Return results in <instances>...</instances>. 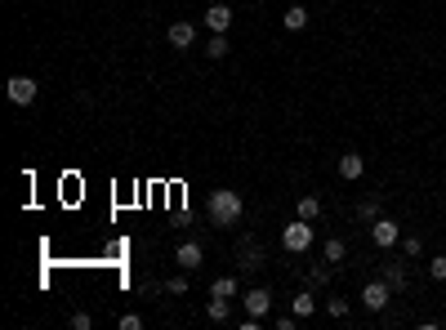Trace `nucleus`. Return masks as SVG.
I'll list each match as a JSON object with an SVG mask.
<instances>
[{"mask_svg": "<svg viewBox=\"0 0 446 330\" xmlns=\"http://www.w3.org/2000/svg\"><path fill=\"white\" fill-rule=\"evenodd\" d=\"M236 259H241V272H259V268H263V246H259L254 237H241Z\"/></svg>", "mask_w": 446, "mask_h": 330, "instance_id": "nucleus-6", "label": "nucleus"}, {"mask_svg": "<svg viewBox=\"0 0 446 330\" xmlns=\"http://www.w3.org/2000/svg\"><path fill=\"white\" fill-rule=\"evenodd\" d=\"M205 317H210V322H227V317H232L227 299H214V295H210V304H205Z\"/></svg>", "mask_w": 446, "mask_h": 330, "instance_id": "nucleus-18", "label": "nucleus"}, {"mask_svg": "<svg viewBox=\"0 0 446 330\" xmlns=\"http://www.w3.org/2000/svg\"><path fill=\"white\" fill-rule=\"evenodd\" d=\"M321 259H326L330 268H335V263H344V259H348V246H344V241H339V237H330L326 246H321Z\"/></svg>", "mask_w": 446, "mask_h": 330, "instance_id": "nucleus-13", "label": "nucleus"}, {"mask_svg": "<svg viewBox=\"0 0 446 330\" xmlns=\"http://www.w3.org/2000/svg\"><path fill=\"white\" fill-rule=\"evenodd\" d=\"M236 290H241V281H236V277H214V281H210V295H214V299H232Z\"/></svg>", "mask_w": 446, "mask_h": 330, "instance_id": "nucleus-15", "label": "nucleus"}, {"mask_svg": "<svg viewBox=\"0 0 446 330\" xmlns=\"http://www.w3.org/2000/svg\"><path fill=\"white\" fill-rule=\"evenodd\" d=\"M317 214H321V201H317V196H299V219H317Z\"/></svg>", "mask_w": 446, "mask_h": 330, "instance_id": "nucleus-21", "label": "nucleus"}, {"mask_svg": "<svg viewBox=\"0 0 446 330\" xmlns=\"http://www.w3.org/2000/svg\"><path fill=\"white\" fill-rule=\"evenodd\" d=\"M326 313H330V317H339V322H344V317H348V299H330V304H326Z\"/></svg>", "mask_w": 446, "mask_h": 330, "instance_id": "nucleus-25", "label": "nucleus"}, {"mask_svg": "<svg viewBox=\"0 0 446 330\" xmlns=\"http://www.w3.org/2000/svg\"><path fill=\"white\" fill-rule=\"evenodd\" d=\"M121 330H143V317H139V313H125V317H121Z\"/></svg>", "mask_w": 446, "mask_h": 330, "instance_id": "nucleus-26", "label": "nucleus"}, {"mask_svg": "<svg viewBox=\"0 0 446 330\" xmlns=\"http://www.w3.org/2000/svg\"><path fill=\"white\" fill-rule=\"evenodd\" d=\"M357 219H362V223H375L379 219V196H366V201L357 205Z\"/></svg>", "mask_w": 446, "mask_h": 330, "instance_id": "nucleus-20", "label": "nucleus"}, {"mask_svg": "<svg viewBox=\"0 0 446 330\" xmlns=\"http://www.w3.org/2000/svg\"><path fill=\"white\" fill-rule=\"evenodd\" d=\"M371 241H375L379 250H388V246H397V241H402V228H397L388 214H379V219L371 223Z\"/></svg>", "mask_w": 446, "mask_h": 330, "instance_id": "nucleus-5", "label": "nucleus"}, {"mask_svg": "<svg viewBox=\"0 0 446 330\" xmlns=\"http://www.w3.org/2000/svg\"><path fill=\"white\" fill-rule=\"evenodd\" d=\"M241 304H245V313H250V317H268V308H272V290L250 286V290L241 295Z\"/></svg>", "mask_w": 446, "mask_h": 330, "instance_id": "nucleus-7", "label": "nucleus"}, {"mask_svg": "<svg viewBox=\"0 0 446 330\" xmlns=\"http://www.w3.org/2000/svg\"><path fill=\"white\" fill-rule=\"evenodd\" d=\"M303 281H308L312 290H321V286L330 281V263H312V268H308V277H303Z\"/></svg>", "mask_w": 446, "mask_h": 330, "instance_id": "nucleus-17", "label": "nucleus"}, {"mask_svg": "<svg viewBox=\"0 0 446 330\" xmlns=\"http://www.w3.org/2000/svg\"><path fill=\"white\" fill-rule=\"evenodd\" d=\"M366 174V161L357 152H348V156H339V178H348V183H357V178Z\"/></svg>", "mask_w": 446, "mask_h": 330, "instance_id": "nucleus-11", "label": "nucleus"}, {"mask_svg": "<svg viewBox=\"0 0 446 330\" xmlns=\"http://www.w3.org/2000/svg\"><path fill=\"white\" fill-rule=\"evenodd\" d=\"M281 246H286L290 254H303V250L312 246V223H308V219L286 223V228H281Z\"/></svg>", "mask_w": 446, "mask_h": 330, "instance_id": "nucleus-2", "label": "nucleus"}, {"mask_svg": "<svg viewBox=\"0 0 446 330\" xmlns=\"http://www.w3.org/2000/svg\"><path fill=\"white\" fill-rule=\"evenodd\" d=\"M379 277L393 286V295H397V290H406V268H402V263H384V268H379Z\"/></svg>", "mask_w": 446, "mask_h": 330, "instance_id": "nucleus-12", "label": "nucleus"}, {"mask_svg": "<svg viewBox=\"0 0 446 330\" xmlns=\"http://www.w3.org/2000/svg\"><path fill=\"white\" fill-rule=\"evenodd\" d=\"M281 23H286L290 32H303V27H308V9H303V5H290L286 14H281Z\"/></svg>", "mask_w": 446, "mask_h": 330, "instance_id": "nucleus-16", "label": "nucleus"}, {"mask_svg": "<svg viewBox=\"0 0 446 330\" xmlns=\"http://www.w3.org/2000/svg\"><path fill=\"white\" fill-rule=\"evenodd\" d=\"M205 214H210L214 228H232V223H241V192H232V187H219V192H210V201H205Z\"/></svg>", "mask_w": 446, "mask_h": 330, "instance_id": "nucleus-1", "label": "nucleus"}, {"mask_svg": "<svg viewBox=\"0 0 446 330\" xmlns=\"http://www.w3.org/2000/svg\"><path fill=\"white\" fill-rule=\"evenodd\" d=\"M312 308H317V299H312V286L299 290V295L290 299V313H295V317H312Z\"/></svg>", "mask_w": 446, "mask_h": 330, "instance_id": "nucleus-14", "label": "nucleus"}, {"mask_svg": "<svg viewBox=\"0 0 446 330\" xmlns=\"http://www.w3.org/2000/svg\"><path fill=\"white\" fill-rule=\"evenodd\" d=\"M227 50H232V45H227V36H223V32H214L210 41H205V54H210V59H223Z\"/></svg>", "mask_w": 446, "mask_h": 330, "instance_id": "nucleus-19", "label": "nucleus"}, {"mask_svg": "<svg viewBox=\"0 0 446 330\" xmlns=\"http://www.w3.org/2000/svg\"><path fill=\"white\" fill-rule=\"evenodd\" d=\"M165 41L174 45V50H192V41H196V27H192V23H170Z\"/></svg>", "mask_w": 446, "mask_h": 330, "instance_id": "nucleus-9", "label": "nucleus"}, {"mask_svg": "<svg viewBox=\"0 0 446 330\" xmlns=\"http://www.w3.org/2000/svg\"><path fill=\"white\" fill-rule=\"evenodd\" d=\"M429 277L433 281H446V254H433V259H429Z\"/></svg>", "mask_w": 446, "mask_h": 330, "instance_id": "nucleus-23", "label": "nucleus"}, {"mask_svg": "<svg viewBox=\"0 0 446 330\" xmlns=\"http://www.w3.org/2000/svg\"><path fill=\"white\" fill-rule=\"evenodd\" d=\"M174 263H179L183 272H196V268L205 263V250L196 246V241H179V250H174Z\"/></svg>", "mask_w": 446, "mask_h": 330, "instance_id": "nucleus-8", "label": "nucleus"}, {"mask_svg": "<svg viewBox=\"0 0 446 330\" xmlns=\"http://www.w3.org/2000/svg\"><path fill=\"white\" fill-rule=\"evenodd\" d=\"M36 94H41V85H36L32 76H9V85H5V99L14 103V107H27V103H36Z\"/></svg>", "mask_w": 446, "mask_h": 330, "instance_id": "nucleus-3", "label": "nucleus"}, {"mask_svg": "<svg viewBox=\"0 0 446 330\" xmlns=\"http://www.w3.org/2000/svg\"><path fill=\"white\" fill-rule=\"evenodd\" d=\"M388 299H393V286H388L384 277H379V281H366V286H362V304L371 308V313H384Z\"/></svg>", "mask_w": 446, "mask_h": 330, "instance_id": "nucleus-4", "label": "nucleus"}, {"mask_svg": "<svg viewBox=\"0 0 446 330\" xmlns=\"http://www.w3.org/2000/svg\"><path fill=\"white\" fill-rule=\"evenodd\" d=\"M90 326H94L90 313H72V330H90Z\"/></svg>", "mask_w": 446, "mask_h": 330, "instance_id": "nucleus-27", "label": "nucleus"}, {"mask_svg": "<svg viewBox=\"0 0 446 330\" xmlns=\"http://www.w3.org/2000/svg\"><path fill=\"white\" fill-rule=\"evenodd\" d=\"M295 322H299V317H295V313H286V317H277V330H295Z\"/></svg>", "mask_w": 446, "mask_h": 330, "instance_id": "nucleus-28", "label": "nucleus"}, {"mask_svg": "<svg viewBox=\"0 0 446 330\" xmlns=\"http://www.w3.org/2000/svg\"><path fill=\"white\" fill-rule=\"evenodd\" d=\"M165 295H187V277H165Z\"/></svg>", "mask_w": 446, "mask_h": 330, "instance_id": "nucleus-24", "label": "nucleus"}, {"mask_svg": "<svg viewBox=\"0 0 446 330\" xmlns=\"http://www.w3.org/2000/svg\"><path fill=\"white\" fill-rule=\"evenodd\" d=\"M205 27H210V32H227V27H232V9L227 5H210L205 9Z\"/></svg>", "mask_w": 446, "mask_h": 330, "instance_id": "nucleus-10", "label": "nucleus"}, {"mask_svg": "<svg viewBox=\"0 0 446 330\" xmlns=\"http://www.w3.org/2000/svg\"><path fill=\"white\" fill-rule=\"evenodd\" d=\"M397 246H402V254H411V259H420V254H424V241L420 237H402Z\"/></svg>", "mask_w": 446, "mask_h": 330, "instance_id": "nucleus-22", "label": "nucleus"}]
</instances>
